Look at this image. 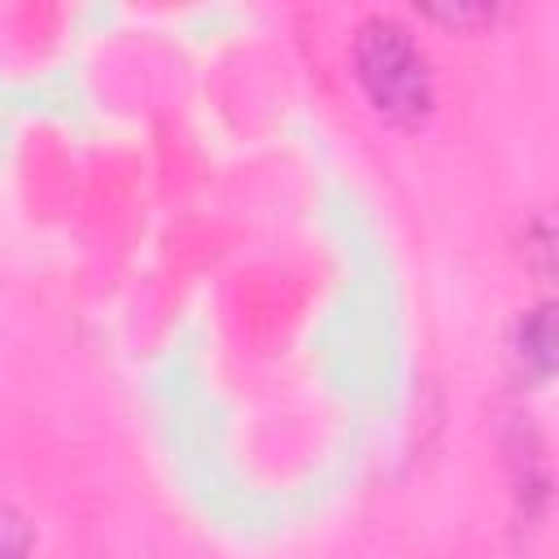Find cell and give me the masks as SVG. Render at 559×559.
<instances>
[{"label":"cell","mask_w":559,"mask_h":559,"mask_svg":"<svg viewBox=\"0 0 559 559\" xmlns=\"http://www.w3.org/2000/svg\"><path fill=\"white\" fill-rule=\"evenodd\" d=\"M354 79L371 109L389 122H419L432 105V74L424 48L393 17H371L354 39Z\"/></svg>","instance_id":"obj_1"},{"label":"cell","mask_w":559,"mask_h":559,"mask_svg":"<svg viewBox=\"0 0 559 559\" xmlns=\"http://www.w3.org/2000/svg\"><path fill=\"white\" fill-rule=\"evenodd\" d=\"M26 550H31V528H26V520H22L13 507L0 502V559H26Z\"/></svg>","instance_id":"obj_2"}]
</instances>
